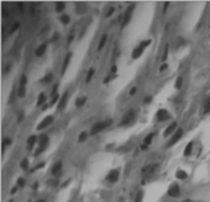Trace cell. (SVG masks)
Returning <instances> with one entry per match:
<instances>
[{"mask_svg":"<svg viewBox=\"0 0 210 202\" xmlns=\"http://www.w3.org/2000/svg\"><path fill=\"white\" fill-rule=\"evenodd\" d=\"M61 168H62V163L61 161H57V163L53 165V168H52V174H57L59 170H61Z\"/></svg>","mask_w":210,"mask_h":202,"instance_id":"cell-20","label":"cell"},{"mask_svg":"<svg viewBox=\"0 0 210 202\" xmlns=\"http://www.w3.org/2000/svg\"><path fill=\"white\" fill-rule=\"evenodd\" d=\"M192 150H193V142H189L184 149V157H189L192 154Z\"/></svg>","mask_w":210,"mask_h":202,"instance_id":"cell-16","label":"cell"},{"mask_svg":"<svg viewBox=\"0 0 210 202\" xmlns=\"http://www.w3.org/2000/svg\"><path fill=\"white\" fill-rule=\"evenodd\" d=\"M43 165H45V163H41V164H38V165L36 166V169H41V168H42Z\"/></svg>","mask_w":210,"mask_h":202,"instance_id":"cell-47","label":"cell"},{"mask_svg":"<svg viewBox=\"0 0 210 202\" xmlns=\"http://www.w3.org/2000/svg\"><path fill=\"white\" fill-rule=\"evenodd\" d=\"M167 194H168V196L174 197V198L181 195V189H179L178 184H172L171 186H169V189H168V191H167Z\"/></svg>","mask_w":210,"mask_h":202,"instance_id":"cell-9","label":"cell"},{"mask_svg":"<svg viewBox=\"0 0 210 202\" xmlns=\"http://www.w3.org/2000/svg\"><path fill=\"white\" fill-rule=\"evenodd\" d=\"M22 117H24V114L21 112V114H20V115H19V120H17V121H19V122H21V121H22Z\"/></svg>","mask_w":210,"mask_h":202,"instance_id":"cell-44","label":"cell"},{"mask_svg":"<svg viewBox=\"0 0 210 202\" xmlns=\"http://www.w3.org/2000/svg\"><path fill=\"white\" fill-rule=\"evenodd\" d=\"M9 202H13V200H10V201H9Z\"/></svg>","mask_w":210,"mask_h":202,"instance_id":"cell-54","label":"cell"},{"mask_svg":"<svg viewBox=\"0 0 210 202\" xmlns=\"http://www.w3.org/2000/svg\"><path fill=\"white\" fill-rule=\"evenodd\" d=\"M71 58H72V53H68L67 57H66V59H64V62H63V65H62V74H64L66 69H67V67L69 64V60H71Z\"/></svg>","mask_w":210,"mask_h":202,"instance_id":"cell-14","label":"cell"},{"mask_svg":"<svg viewBox=\"0 0 210 202\" xmlns=\"http://www.w3.org/2000/svg\"><path fill=\"white\" fill-rule=\"evenodd\" d=\"M72 39H73V36H69V38H68V45L72 42Z\"/></svg>","mask_w":210,"mask_h":202,"instance_id":"cell-49","label":"cell"},{"mask_svg":"<svg viewBox=\"0 0 210 202\" xmlns=\"http://www.w3.org/2000/svg\"><path fill=\"white\" fill-rule=\"evenodd\" d=\"M142 198H143V191L140 190L137 195H136V198H135V202H142Z\"/></svg>","mask_w":210,"mask_h":202,"instance_id":"cell-28","label":"cell"},{"mask_svg":"<svg viewBox=\"0 0 210 202\" xmlns=\"http://www.w3.org/2000/svg\"><path fill=\"white\" fill-rule=\"evenodd\" d=\"M114 11H115V7H114V6H111V7H110V9H109V11L106 13V17H109V16H110V15H111V14H113Z\"/></svg>","mask_w":210,"mask_h":202,"instance_id":"cell-37","label":"cell"},{"mask_svg":"<svg viewBox=\"0 0 210 202\" xmlns=\"http://www.w3.org/2000/svg\"><path fill=\"white\" fill-rule=\"evenodd\" d=\"M25 94H26L25 86H20V88L17 89V96H19V97H22V96H25Z\"/></svg>","mask_w":210,"mask_h":202,"instance_id":"cell-27","label":"cell"},{"mask_svg":"<svg viewBox=\"0 0 210 202\" xmlns=\"http://www.w3.org/2000/svg\"><path fill=\"white\" fill-rule=\"evenodd\" d=\"M66 102H67V93L63 94V96H62V99H61V102H59V105H58V108H59V110H62Z\"/></svg>","mask_w":210,"mask_h":202,"instance_id":"cell-24","label":"cell"},{"mask_svg":"<svg viewBox=\"0 0 210 202\" xmlns=\"http://www.w3.org/2000/svg\"><path fill=\"white\" fill-rule=\"evenodd\" d=\"M176 128H177V122H172L171 125L167 127V129L163 132V137H168V136H171L172 133H174L176 131H177Z\"/></svg>","mask_w":210,"mask_h":202,"instance_id":"cell-11","label":"cell"},{"mask_svg":"<svg viewBox=\"0 0 210 202\" xmlns=\"http://www.w3.org/2000/svg\"><path fill=\"white\" fill-rule=\"evenodd\" d=\"M52 122H53V116H51V115H49V116L45 117V118L41 121V122L38 123V126H37V129H38V131H42V129L47 128V127H48L49 125H51Z\"/></svg>","mask_w":210,"mask_h":202,"instance_id":"cell-8","label":"cell"},{"mask_svg":"<svg viewBox=\"0 0 210 202\" xmlns=\"http://www.w3.org/2000/svg\"><path fill=\"white\" fill-rule=\"evenodd\" d=\"M151 101H152V97L148 96V97H146V100H143V102H145V104H149Z\"/></svg>","mask_w":210,"mask_h":202,"instance_id":"cell-41","label":"cell"},{"mask_svg":"<svg viewBox=\"0 0 210 202\" xmlns=\"http://www.w3.org/2000/svg\"><path fill=\"white\" fill-rule=\"evenodd\" d=\"M36 142H38V137L37 136H30L28 138H27V149H31L35 144H36Z\"/></svg>","mask_w":210,"mask_h":202,"instance_id":"cell-13","label":"cell"},{"mask_svg":"<svg viewBox=\"0 0 210 202\" xmlns=\"http://www.w3.org/2000/svg\"><path fill=\"white\" fill-rule=\"evenodd\" d=\"M64 7H66V4L64 3H62V1L56 3V11L57 13H62L63 10H64Z\"/></svg>","mask_w":210,"mask_h":202,"instance_id":"cell-18","label":"cell"},{"mask_svg":"<svg viewBox=\"0 0 210 202\" xmlns=\"http://www.w3.org/2000/svg\"><path fill=\"white\" fill-rule=\"evenodd\" d=\"M135 121V110H129L127 112L124 114L121 121H120L119 126H127V125H131L132 122Z\"/></svg>","mask_w":210,"mask_h":202,"instance_id":"cell-1","label":"cell"},{"mask_svg":"<svg viewBox=\"0 0 210 202\" xmlns=\"http://www.w3.org/2000/svg\"><path fill=\"white\" fill-rule=\"evenodd\" d=\"M52 79H53V74H52V73H48V74L43 78L42 82L46 83V84H48V83H51V82H52Z\"/></svg>","mask_w":210,"mask_h":202,"instance_id":"cell-26","label":"cell"},{"mask_svg":"<svg viewBox=\"0 0 210 202\" xmlns=\"http://www.w3.org/2000/svg\"><path fill=\"white\" fill-rule=\"evenodd\" d=\"M10 143H11V140H10L9 138H7V139H4V142H3V149L5 148V146H7V144H10Z\"/></svg>","mask_w":210,"mask_h":202,"instance_id":"cell-38","label":"cell"},{"mask_svg":"<svg viewBox=\"0 0 210 202\" xmlns=\"http://www.w3.org/2000/svg\"><path fill=\"white\" fill-rule=\"evenodd\" d=\"M57 88H58V85L56 84V85L53 86V90H52V93H51V95H52V96H55V94L57 93ZM56 95H57V94H56Z\"/></svg>","mask_w":210,"mask_h":202,"instance_id":"cell-40","label":"cell"},{"mask_svg":"<svg viewBox=\"0 0 210 202\" xmlns=\"http://www.w3.org/2000/svg\"><path fill=\"white\" fill-rule=\"evenodd\" d=\"M134 9H135V5H130L126 10H125V14H124V20H123V27H125L129 22L130 20H131V16H132V13H134Z\"/></svg>","mask_w":210,"mask_h":202,"instance_id":"cell-7","label":"cell"},{"mask_svg":"<svg viewBox=\"0 0 210 202\" xmlns=\"http://www.w3.org/2000/svg\"><path fill=\"white\" fill-rule=\"evenodd\" d=\"M38 143H40V149L35 153V155H38L40 153H42V152L46 149V147L48 144V136L47 134H42L41 137L38 138Z\"/></svg>","mask_w":210,"mask_h":202,"instance_id":"cell-6","label":"cell"},{"mask_svg":"<svg viewBox=\"0 0 210 202\" xmlns=\"http://www.w3.org/2000/svg\"><path fill=\"white\" fill-rule=\"evenodd\" d=\"M85 101H87V97H79V99L75 101V106H77V107H82V106L85 104Z\"/></svg>","mask_w":210,"mask_h":202,"instance_id":"cell-23","label":"cell"},{"mask_svg":"<svg viewBox=\"0 0 210 202\" xmlns=\"http://www.w3.org/2000/svg\"><path fill=\"white\" fill-rule=\"evenodd\" d=\"M176 177H178V179H181V180H185L187 177H188V174L185 173L184 170H177V173H176Z\"/></svg>","mask_w":210,"mask_h":202,"instance_id":"cell-15","label":"cell"},{"mask_svg":"<svg viewBox=\"0 0 210 202\" xmlns=\"http://www.w3.org/2000/svg\"><path fill=\"white\" fill-rule=\"evenodd\" d=\"M110 123H111V121H110V120H108V121H100V122L94 123L92 126V129H90V134L94 136V134H96L99 132H102V131L105 129Z\"/></svg>","mask_w":210,"mask_h":202,"instance_id":"cell-2","label":"cell"},{"mask_svg":"<svg viewBox=\"0 0 210 202\" xmlns=\"http://www.w3.org/2000/svg\"><path fill=\"white\" fill-rule=\"evenodd\" d=\"M10 67H11L10 64H9L7 67H5V70H4V73H9V68H10Z\"/></svg>","mask_w":210,"mask_h":202,"instance_id":"cell-46","label":"cell"},{"mask_svg":"<svg viewBox=\"0 0 210 202\" xmlns=\"http://www.w3.org/2000/svg\"><path fill=\"white\" fill-rule=\"evenodd\" d=\"M106 41H108V36L103 35L102 38H100V42H99V46H98V51H102V48L106 45Z\"/></svg>","mask_w":210,"mask_h":202,"instance_id":"cell-17","label":"cell"},{"mask_svg":"<svg viewBox=\"0 0 210 202\" xmlns=\"http://www.w3.org/2000/svg\"><path fill=\"white\" fill-rule=\"evenodd\" d=\"M9 14H7V11H5V9H4V11H3V16L5 17V16H7Z\"/></svg>","mask_w":210,"mask_h":202,"instance_id":"cell-51","label":"cell"},{"mask_svg":"<svg viewBox=\"0 0 210 202\" xmlns=\"http://www.w3.org/2000/svg\"><path fill=\"white\" fill-rule=\"evenodd\" d=\"M17 5H19V7H20V13H22V11H24V5H22L21 3H19Z\"/></svg>","mask_w":210,"mask_h":202,"instance_id":"cell-43","label":"cell"},{"mask_svg":"<svg viewBox=\"0 0 210 202\" xmlns=\"http://www.w3.org/2000/svg\"><path fill=\"white\" fill-rule=\"evenodd\" d=\"M46 101V95L43 94V93H41L38 95V100H37V106H41L43 102Z\"/></svg>","mask_w":210,"mask_h":202,"instance_id":"cell-22","label":"cell"},{"mask_svg":"<svg viewBox=\"0 0 210 202\" xmlns=\"http://www.w3.org/2000/svg\"><path fill=\"white\" fill-rule=\"evenodd\" d=\"M167 56H168V45L166 46V49H164V53H163V56H162V60L164 62V60L167 59Z\"/></svg>","mask_w":210,"mask_h":202,"instance_id":"cell-36","label":"cell"},{"mask_svg":"<svg viewBox=\"0 0 210 202\" xmlns=\"http://www.w3.org/2000/svg\"><path fill=\"white\" fill-rule=\"evenodd\" d=\"M149 45H151V39H146V41H142L141 43H140V45L134 49V52H132L131 57H132L134 59H137L140 56H141V54L143 53L145 48H146L147 46H149Z\"/></svg>","mask_w":210,"mask_h":202,"instance_id":"cell-3","label":"cell"},{"mask_svg":"<svg viewBox=\"0 0 210 202\" xmlns=\"http://www.w3.org/2000/svg\"><path fill=\"white\" fill-rule=\"evenodd\" d=\"M20 166H21V169H27V166H28V160H27V158H24V159L21 160V163H20Z\"/></svg>","mask_w":210,"mask_h":202,"instance_id":"cell-31","label":"cell"},{"mask_svg":"<svg viewBox=\"0 0 210 202\" xmlns=\"http://www.w3.org/2000/svg\"><path fill=\"white\" fill-rule=\"evenodd\" d=\"M19 22H14L13 24V26H11V28H10V31H9V33H14L15 31H16V30H17V27H19Z\"/></svg>","mask_w":210,"mask_h":202,"instance_id":"cell-34","label":"cell"},{"mask_svg":"<svg viewBox=\"0 0 210 202\" xmlns=\"http://www.w3.org/2000/svg\"><path fill=\"white\" fill-rule=\"evenodd\" d=\"M210 112V97H208L204 102V114H209Z\"/></svg>","mask_w":210,"mask_h":202,"instance_id":"cell-21","label":"cell"},{"mask_svg":"<svg viewBox=\"0 0 210 202\" xmlns=\"http://www.w3.org/2000/svg\"><path fill=\"white\" fill-rule=\"evenodd\" d=\"M183 202H195V201H193V200H191V198H187V200H184Z\"/></svg>","mask_w":210,"mask_h":202,"instance_id":"cell-50","label":"cell"},{"mask_svg":"<svg viewBox=\"0 0 210 202\" xmlns=\"http://www.w3.org/2000/svg\"><path fill=\"white\" fill-rule=\"evenodd\" d=\"M183 133H184V131H183V128H177V131L173 133V136H172V138L169 139V142L167 143V147L169 148V147H172L173 144H176L179 139L182 138V136H183Z\"/></svg>","mask_w":210,"mask_h":202,"instance_id":"cell-4","label":"cell"},{"mask_svg":"<svg viewBox=\"0 0 210 202\" xmlns=\"http://www.w3.org/2000/svg\"><path fill=\"white\" fill-rule=\"evenodd\" d=\"M87 137H88V133H87V132H82L81 134H79V138H78V142H79V143H82V142H84V140L87 139Z\"/></svg>","mask_w":210,"mask_h":202,"instance_id":"cell-29","label":"cell"},{"mask_svg":"<svg viewBox=\"0 0 210 202\" xmlns=\"http://www.w3.org/2000/svg\"><path fill=\"white\" fill-rule=\"evenodd\" d=\"M46 49H47V45H46V43L40 45V46L36 48V51H35V56H36V57H42V56L45 54V52H46Z\"/></svg>","mask_w":210,"mask_h":202,"instance_id":"cell-12","label":"cell"},{"mask_svg":"<svg viewBox=\"0 0 210 202\" xmlns=\"http://www.w3.org/2000/svg\"><path fill=\"white\" fill-rule=\"evenodd\" d=\"M182 84H183V78L182 76H178L177 78V82H176V89H181L182 88Z\"/></svg>","mask_w":210,"mask_h":202,"instance_id":"cell-30","label":"cell"},{"mask_svg":"<svg viewBox=\"0 0 210 202\" xmlns=\"http://www.w3.org/2000/svg\"><path fill=\"white\" fill-rule=\"evenodd\" d=\"M119 175H120V169H114L106 175V181H109V183H115L119 179Z\"/></svg>","mask_w":210,"mask_h":202,"instance_id":"cell-10","label":"cell"},{"mask_svg":"<svg viewBox=\"0 0 210 202\" xmlns=\"http://www.w3.org/2000/svg\"><path fill=\"white\" fill-rule=\"evenodd\" d=\"M142 149H143V150H147L148 148H147V146H146V144H143V146H142Z\"/></svg>","mask_w":210,"mask_h":202,"instance_id":"cell-52","label":"cell"},{"mask_svg":"<svg viewBox=\"0 0 210 202\" xmlns=\"http://www.w3.org/2000/svg\"><path fill=\"white\" fill-rule=\"evenodd\" d=\"M94 73H95L94 68H90V69H89V72H88V74H87V83H89V82H90V80H92V78H93Z\"/></svg>","mask_w":210,"mask_h":202,"instance_id":"cell-25","label":"cell"},{"mask_svg":"<svg viewBox=\"0 0 210 202\" xmlns=\"http://www.w3.org/2000/svg\"><path fill=\"white\" fill-rule=\"evenodd\" d=\"M116 69H117V68H116V65H114V67L111 68V73H115V72H116Z\"/></svg>","mask_w":210,"mask_h":202,"instance_id":"cell-48","label":"cell"},{"mask_svg":"<svg viewBox=\"0 0 210 202\" xmlns=\"http://www.w3.org/2000/svg\"><path fill=\"white\" fill-rule=\"evenodd\" d=\"M169 118H171V114H169L167 110L161 108V110L157 111V114H156V121L157 122H164V121H167Z\"/></svg>","mask_w":210,"mask_h":202,"instance_id":"cell-5","label":"cell"},{"mask_svg":"<svg viewBox=\"0 0 210 202\" xmlns=\"http://www.w3.org/2000/svg\"><path fill=\"white\" fill-rule=\"evenodd\" d=\"M36 202H46V201H45V200H37Z\"/></svg>","mask_w":210,"mask_h":202,"instance_id":"cell-53","label":"cell"},{"mask_svg":"<svg viewBox=\"0 0 210 202\" xmlns=\"http://www.w3.org/2000/svg\"><path fill=\"white\" fill-rule=\"evenodd\" d=\"M69 21H71V17H69L68 15H62L61 16V22L62 24H69Z\"/></svg>","mask_w":210,"mask_h":202,"instance_id":"cell-32","label":"cell"},{"mask_svg":"<svg viewBox=\"0 0 210 202\" xmlns=\"http://www.w3.org/2000/svg\"><path fill=\"white\" fill-rule=\"evenodd\" d=\"M26 83H27V76L24 74V75H21V79H20V86H25Z\"/></svg>","mask_w":210,"mask_h":202,"instance_id":"cell-33","label":"cell"},{"mask_svg":"<svg viewBox=\"0 0 210 202\" xmlns=\"http://www.w3.org/2000/svg\"><path fill=\"white\" fill-rule=\"evenodd\" d=\"M17 186H19V187L25 186V179H24V177H20V179L17 180Z\"/></svg>","mask_w":210,"mask_h":202,"instance_id":"cell-35","label":"cell"},{"mask_svg":"<svg viewBox=\"0 0 210 202\" xmlns=\"http://www.w3.org/2000/svg\"><path fill=\"white\" fill-rule=\"evenodd\" d=\"M164 69H167V64H164V65H162L161 68H159V70H161V72H163Z\"/></svg>","mask_w":210,"mask_h":202,"instance_id":"cell-45","label":"cell"},{"mask_svg":"<svg viewBox=\"0 0 210 202\" xmlns=\"http://www.w3.org/2000/svg\"><path fill=\"white\" fill-rule=\"evenodd\" d=\"M155 134H156V133H149L148 136H146V138L143 139V144L148 146L149 143H151V142H152V139H153V137H155Z\"/></svg>","mask_w":210,"mask_h":202,"instance_id":"cell-19","label":"cell"},{"mask_svg":"<svg viewBox=\"0 0 210 202\" xmlns=\"http://www.w3.org/2000/svg\"><path fill=\"white\" fill-rule=\"evenodd\" d=\"M136 91H137V89H136V88H131V90H130V95L136 94Z\"/></svg>","mask_w":210,"mask_h":202,"instance_id":"cell-42","label":"cell"},{"mask_svg":"<svg viewBox=\"0 0 210 202\" xmlns=\"http://www.w3.org/2000/svg\"><path fill=\"white\" fill-rule=\"evenodd\" d=\"M58 101V95H56V96H53V99H52V101H51V105H55L56 102Z\"/></svg>","mask_w":210,"mask_h":202,"instance_id":"cell-39","label":"cell"}]
</instances>
